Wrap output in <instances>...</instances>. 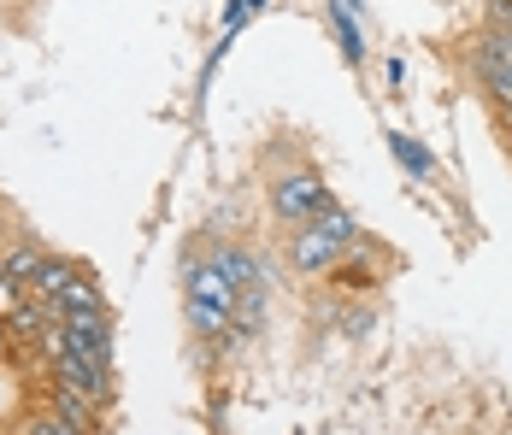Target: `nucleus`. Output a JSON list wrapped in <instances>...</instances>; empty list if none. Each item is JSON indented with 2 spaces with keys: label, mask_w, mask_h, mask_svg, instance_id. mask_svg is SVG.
<instances>
[{
  "label": "nucleus",
  "mask_w": 512,
  "mask_h": 435,
  "mask_svg": "<svg viewBox=\"0 0 512 435\" xmlns=\"http://www.w3.org/2000/svg\"><path fill=\"white\" fill-rule=\"evenodd\" d=\"M354 242H359V218L336 200L324 218H312V224H301V230L289 236V265H295L301 277H330Z\"/></svg>",
  "instance_id": "nucleus-1"
},
{
  "label": "nucleus",
  "mask_w": 512,
  "mask_h": 435,
  "mask_svg": "<svg viewBox=\"0 0 512 435\" xmlns=\"http://www.w3.org/2000/svg\"><path fill=\"white\" fill-rule=\"evenodd\" d=\"M265 206H271V218H277V224L301 230V224L324 218V212L336 206V189H330L318 171H283V177L265 189Z\"/></svg>",
  "instance_id": "nucleus-2"
},
{
  "label": "nucleus",
  "mask_w": 512,
  "mask_h": 435,
  "mask_svg": "<svg viewBox=\"0 0 512 435\" xmlns=\"http://www.w3.org/2000/svg\"><path fill=\"white\" fill-rule=\"evenodd\" d=\"M53 347H65V353L112 371V324H106V312H71V318H59Z\"/></svg>",
  "instance_id": "nucleus-3"
},
{
  "label": "nucleus",
  "mask_w": 512,
  "mask_h": 435,
  "mask_svg": "<svg viewBox=\"0 0 512 435\" xmlns=\"http://www.w3.org/2000/svg\"><path fill=\"white\" fill-rule=\"evenodd\" d=\"M183 294H189V300H212V306H230V312H236V300H242V289H236L206 253L183 259Z\"/></svg>",
  "instance_id": "nucleus-4"
},
{
  "label": "nucleus",
  "mask_w": 512,
  "mask_h": 435,
  "mask_svg": "<svg viewBox=\"0 0 512 435\" xmlns=\"http://www.w3.org/2000/svg\"><path fill=\"white\" fill-rule=\"evenodd\" d=\"M53 371H59V388H77V394H89V400H101V406L112 400V371H106V365H89V359L53 347Z\"/></svg>",
  "instance_id": "nucleus-5"
},
{
  "label": "nucleus",
  "mask_w": 512,
  "mask_h": 435,
  "mask_svg": "<svg viewBox=\"0 0 512 435\" xmlns=\"http://www.w3.org/2000/svg\"><path fill=\"white\" fill-rule=\"evenodd\" d=\"M183 318H189V330L201 341H230V330H236V312L212 306V300H183Z\"/></svg>",
  "instance_id": "nucleus-6"
},
{
  "label": "nucleus",
  "mask_w": 512,
  "mask_h": 435,
  "mask_svg": "<svg viewBox=\"0 0 512 435\" xmlns=\"http://www.w3.org/2000/svg\"><path fill=\"white\" fill-rule=\"evenodd\" d=\"M389 153H395V165L407 171L412 183H430L436 177V153L418 142V136H407V130H389Z\"/></svg>",
  "instance_id": "nucleus-7"
},
{
  "label": "nucleus",
  "mask_w": 512,
  "mask_h": 435,
  "mask_svg": "<svg viewBox=\"0 0 512 435\" xmlns=\"http://www.w3.org/2000/svg\"><path fill=\"white\" fill-rule=\"evenodd\" d=\"M71 312H101V283L83 277V271L65 283V294H53L48 300V318H71Z\"/></svg>",
  "instance_id": "nucleus-8"
},
{
  "label": "nucleus",
  "mask_w": 512,
  "mask_h": 435,
  "mask_svg": "<svg viewBox=\"0 0 512 435\" xmlns=\"http://www.w3.org/2000/svg\"><path fill=\"white\" fill-rule=\"evenodd\" d=\"M42 259H48V247H42V242H18L6 259H0V277H6V283H18V289H30V283H36V271H42Z\"/></svg>",
  "instance_id": "nucleus-9"
},
{
  "label": "nucleus",
  "mask_w": 512,
  "mask_h": 435,
  "mask_svg": "<svg viewBox=\"0 0 512 435\" xmlns=\"http://www.w3.org/2000/svg\"><path fill=\"white\" fill-rule=\"evenodd\" d=\"M324 18H330V30H336L342 53H348V65H365V36H359V18H354V12H342V6L330 0V6H324Z\"/></svg>",
  "instance_id": "nucleus-10"
},
{
  "label": "nucleus",
  "mask_w": 512,
  "mask_h": 435,
  "mask_svg": "<svg viewBox=\"0 0 512 435\" xmlns=\"http://www.w3.org/2000/svg\"><path fill=\"white\" fill-rule=\"evenodd\" d=\"M53 412H59L65 424H77V430H95L101 400H89V394H77V388H59V394H53Z\"/></svg>",
  "instance_id": "nucleus-11"
},
{
  "label": "nucleus",
  "mask_w": 512,
  "mask_h": 435,
  "mask_svg": "<svg viewBox=\"0 0 512 435\" xmlns=\"http://www.w3.org/2000/svg\"><path fill=\"white\" fill-rule=\"evenodd\" d=\"M71 277H77V265H71V259H59V253H48L30 289L42 294V300H53V294H65V283H71Z\"/></svg>",
  "instance_id": "nucleus-12"
},
{
  "label": "nucleus",
  "mask_w": 512,
  "mask_h": 435,
  "mask_svg": "<svg viewBox=\"0 0 512 435\" xmlns=\"http://www.w3.org/2000/svg\"><path fill=\"white\" fill-rule=\"evenodd\" d=\"M477 83H483V95L495 100V112H507V106H512V65L489 71V77H477Z\"/></svg>",
  "instance_id": "nucleus-13"
},
{
  "label": "nucleus",
  "mask_w": 512,
  "mask_h": 435,
  "mask_svg": "<svg viewBox=\"0 0 512 435\" xmlns=\"http://www.w3.org/2000/svg\"><path fill=\"white\" fill-rule=\"evenodd\" d=\"M371 324H377V318H371V312H365V306H354V312H348V318H342V330H348V336H371Z\"/></svg>",
  "instance_id": "nucleus-14"
},
{
  "label": "nucleus",
  "mask_w": 512,
  "mask_h": 435,
  "mask_svg": "<svg viewBox=\"0 0 512 435\" xmlns=\"http://www.w3.org/2000/svg\"><path fill=\"white\" fill-rule=\"evenodd\" d=\"M42 430H48V435H89V430H77V424H65L59 412H53V418H42Z\"/></svg>",
  "instance_id": "nucleus-15"
},
{
  "label": "nucleus",
  "mask_w": 512,
  "mask_h": 435,
  "mask_svg": "<svg viewBox=\"0 0 512 435\" xmlns=\"http://www.w3.org/2000/svg\"><path fill=\"white\" fill-rule=\"evenodd\" d=\"M501 142H507V153H512V106L501 112Z\"/></svg>",
  "instance_id": "nucleus-16"
},
{
  "label": "nucleus",
  "mask_w": 512,
  "mask_h": 435,
  "mask_svg": "<svg viewBox=\"0 0 512 435\" xmlns=\"http://www.w3.org/2000/svg\"><path fill=\"white\" fill-rule=\"evenodd\" d=\"M24 435H48V430H42V418H30V424H24Z\"/></svg>",
  "instance_id": "nucleus-17"
},
{
  "label": "nucleus",
  "mask_w": 512,
  "mask_h": 435,
  "mask_svg": "<svg viewBox=\"0 0 512 435\" xmlns=\"http://www.w3.org/2000/svg\"><path fill=\"white\" fill-rule=\"evenodd\" d=\"M0 347H6V324H0Z\"/></svg>",
  "instance_id": "nucleus-18"
},
{
  "label": "nucleus",
  "mask_w": 512,
  "mask_h": 435,
  "mask_svg": "<svg viewBox=\"0 0 512 435\" xmlns=\"http://www.w3.org/2000/svg\"><path fill=\"white\" fill-rule=\"evenodd\" d=\"M507 30H512V24H507Z\"/></svg>",
  "instance_id": "nucleus-19"
}]
</instances>
